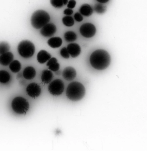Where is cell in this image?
Listing matches in <instances>:
<instances>
[{"label":"cell","instance_id":"5bb4252c","mask_svg":"<svg viewBox=\"0 0 147 151\" xmlns=\"http://www.w3.org/2000/svg\"><path fill=\"white\" fill-rule=\"evenodd\" d=\"M35 69L32 66L26 67L24 70L22 74L24 77L27 80H31L36 75Z\"/></svg>","mask_w":147,"mask_h":151},{"label":"cell","instance_id":"6da1fadb","mask_svg":"<svg viewBox=\"0 0 147 151\" xmlns=\"http://www.w3.org/2000/svg\"><path fill=\"white\" fill-rule=\"evenodd\" d=\"M111 61L110 56L106 50L98 49L94 51L90 58L91 66L98 70L106 69L110 65Z\"/></svg>","mask_w":147,"mask_h":151},{"label":"cell","instance_id":"d6986e66","mask_svg":"<svg viewBox=\"0 0 147 151\" xmlns=\"http://www.w3.org/2000/svg\"><path fill=\"white\" fill-rule=\"evenodd\" d=\"M9 68L13 73H16L20 70L21 65L19 61L15 60H13L9 64Z\"/></svg>","mask_w":147,"mask_h":151},{"label":"cell","instance_id":"d6a6232c","mask_svg":"<svg viewBox=\"0 0 147 151\" xmlns=\"http://www.w3.org/2000/svg\"><path fill=\"white\" fill-rule=\"evenodd\" d=\"M61 73V72L60 71L57 70L56 71V74L57 75H60Z\"/></svg>","mask_w":147,"mask_h":151},{"label":"cell","instance_id":"2e32d148","mask_svg":"<svg viewBox=\"0 0 147 151\" xmlns=\"http://www.w3.org/2000/svg\"><path fill=\"white\" fill-rule=\"evenodd\" d=\"M49 45L53 48H56L61 46L62 43V39L59 37H54L50 38L47 41Z\"/></svg>","mask_w":147,"mask_h":151},{"label":"cell","instance_id":"7402d4cb","mask_svg":"<svg viewBox=\"0 0 147 151\" xmlns=\"http://www.w3.org/2000/svg\"><path fill=\"white\" fill-rule=\"evenodd\" d=\"M10 46L8 43L6 42H0V55L9 51Z\"/></svg>","mask_w":147,"mask_h":151},{"label":"cell","instance_id":"7a4b0ae2","mask_svg":"<svg viewBox=\"0 0 147 151\" xmlns=\"http://www.w3.org/2000/svg\"><path fill=\"white\" fill-rule=\"evenodd\" d=\"M85 93V88L80 83L74 81L70 83L67 86L66 95L70 100L73 101L80 100L84 97Z\"/></svg>","mask_w":147,"mask_h":151},{"label":"cell","instance_id":"5b68a950","mask_svg":"<svg viewBox=\"0 0 147 151\" xmlns=\"http://www.w3.org/2000/svg\"><path fill=\"white\" fill-rule=\"evenodd\" d=\"M11 107L16 113L22 114H25L29 108V104L24 98L18 96L14 98L11 102Z\"/></svg>","mask_w":147,"mask_h":151},{"label":"cell","instance_id":"484cf974","mask_svg":"<svg viewBox=\"0 0 147 151\" xmlns=\"http://www.w3.org/2000/svg\"><path fill=\"white\" fill-rule=\"evenodd\" d=\"M60 54L61 56L67 59L69 58L70 54L66 47H64L61 50Z\"/></svg>","mask_w":147,"mask_h":151},{"label":"cell","instance_id":"1f68e13d","mask_svg":"<svg viewBox=\"0 0 147 151\" xmlns=\"http://www.w3.org/2000/svg\"><path fill=\"white\" fill-rule=\"evenodd\" d=\"M68 0H63V4L66 5L68 2Z\"/></svg>","mask_w":147,"mask_h":151},{"label":"cell","instance_id":"cb8c5ba5","mask_svg":"<svg viewBox=\"0 0 147 151\" xmlns=\"http://www.w3.org/2000/svg\"><path fill=\"white\" fill-rule=\"evenodd\" d=\"M94 10L98 13L101 14L104 13L106 10V7L102 3L97 4L94 6Z\"/></svg>","mask_w":147,"mask_h":151},{"label":"cell","instance_id":"4316f807","mask_svg":"<svg viewBox=\"0 0 147 151\" xmlns=\"http://www.w3.org/2000/svg\"><path fill=\"white\" fill-rule=\"evenodd\" d=\"M74 18L75 20L79 22L82 21L83 18L82 16L79 13L77 12L74 15Z\"/></svg>","mask_w":147,"mask_h":151},{"label":"cell","instance_id":"3957f363","mask_svg":"<svg viewBox=\"0 0 147 151\" xmlns=\"http://www.w3.org/2000/svg\"><path fill=\"white\" fill-rule=\"evenodd\" d=\"M50 20V16L47 12L43 10H38L32 14L31 22L34 28L38 29L42 28L47 24Z\"/></svg>","mask_w":147,"mask_h":151},{"label":"cell","instance_id":"ffe728a7","mask_svg":"<svg viewBox=\"0 0 147 151\" xmlns=\"http://www.w3.org/2000/svg\"><path fill=\"white\" fill-rule=\"evenodd\" d=\"M10 79V76L7 71L0 70V82L5 83L8 82Z\"/></svg>","mask_w":147,"mask_h":151},{"label":"cell","instance_id":"44dd1931","mask_svg":"<svg viewBox=\"0 0 147 151\" xmlns=\"http://www.w3.org/2000/svg\"><path fill=\"white\" fill-rule=\"evenodd\" d=\"M65 40L67 42H72L77 39L76 34L73 32L69 31L66 32L64 35Z\"/></svg>","mask_w":147,"mask_h":151},{"label":"cell","instance_id":"8fae6325","mask_svg":"<svg viewBox=\"0 0 147 151\" xmlns=\"http://www.w3.org/2000/svg\"><path fill=\"white\" fill-rule=\"evenodd\" d=\"M67 49L71 56L73 58L78 56L81 52L79 45L76 43H71L68 45Z\"/></svg>","mask_w":147,"mask_h":151},{"label":"cell","instance_id":"83f0119b","mask_svg":"<svg viewBox=\"0 0 147 151\" xmlns=\"http://www.w3.org/2000/svg\"><path fill=\"white\" fill-rule=\"evenodd\" d=\"M76 4V2L75 0H70L67 5L69 8L73 9L75 7Z\"/></svg>","mask_w":147,"mask_h":151},{"label":"cell","instance_id":"30bf717a","mask_svg":"<svg viewBox=\"0 0 147 151\" xmlns=\"http://www.w3.org/2000/svg\"><path fill=\"white\" fill-rule=\"evenodd\" d=\"M62 75L65 80L68 81H72L76 77V71L73 68L70 66L67 67L64 69Z\"/></svg>","mask_w":147,"mask_h":151},{"label":"cell","instance_id":"e0dca14e","mask_svg":"<svg viewBox=\"0 0 147 151\" xmlns=\"http://www.w3.org/2000/svg\"><path fill=\"white\" fill-rule=\"evenodd\" d=\"M47 65L49 69L54 72L58 70L60 68L59 64L57 59L54 57L51 58L48 60Z\"/></svg>","mask_w":147,"mask_h":151},{"label":"cell","instance_id":"f546056e","mask_svg":"<svg viewBox=\"0 0 147 151\" xmlns=\"http://www.w3.org/2000/svg\"><path fill=\"white\" fill-rule=\"evenodd\" d=\"M22 76H23L22 73H19L16 76V78L17 79H19L21 78Z\"/></svg>","mask_w":147,"mask_h":151},{"label":"cell","instance_id":"9a60e30c","mask_svg":"<svg viewBox=\"0 0 147 151\" xmlns=\"http://www.w3.org/2000/svg\"><path fill=\"white\" fill-rule=\"evenodd\" d=\"M53 77V73L50 70H44L42 72L41 79L42 81L44 83H48L51 81Z\"/></svg>","mask_w":147,"mask_h":151},{"label":"cell","instance_id":"7c38bea8","mask_svg":"<svg viewBox=\"0 0 147 151\" xmlns=\"http://www.w3.org/2000/svg\"><path fill=\"white\" fill-rule=\"evenodd\" d=\"M14 55L11 52H8L0 55V64L4 66H6L13 60Z\"/></svg>","mask_w":147,"mask_h":151},{"label":"cell","instance_id":"52a82bcc","mask_svg":"<svg viewBox=\"0 0 147 151\" xmlns=\"http://www.w3.org/2000/svg\"><path fill=\"white\" fill-rule=\"evenodd\" d=\"M81 35L86 38L93 36L95 34L96 29L95 26L90 23H86L82 24L80 28Z\"/></svg>","mask_w":147,"mask_h":151},{"label":"cell","instance_id":"f1b7e54d","mask_svg":"<svg viewBox=\"0 0 147 151\" xmlns=\"http://www.w3.org/2000/svg\"><path fill=\"white\" fill-rule=\"evenodd\" d=\"M73 13V10L70 8L65 9L63 12L64 14L67 15H70L72 14Z\"/></svg>","mask_w":147,"mask_h":151},{"label":"cell","instance_id":"8992f818","mask_svg":"<svg viewBox=\"0 0 147 151\" xmlns=\"http://www.w3.org/2000/svg\"><path fill=\"white\" fill-rule=\"evenodd\" d=\"M64 85L63 81L60 79H55L48 86V90L54 96H58L63 92Z\"/></svg>","mask_w":147,"mask_h":151},{"label":"cell","instance_id":"277c9868","mask_svg":"<svg viewBox=\"0 0 147 151\" xmlns=\"http://www.w3.org/2000/svg\"><path fill=\"white\" fill-rule=\"evenodd\" d=\"M35 47L30 41L24 40L20 42L17 46V51L19 55L24 58L32 57L34 54Z\"/></svg>","mask_w":147,"mask_h":151},{"label":"cell","instance_id":"ba28073f","mask_svg":"<svg viewBox=\"0 0 147 151\" xmlns=\"http://www.w3.org/2000/svg\"><path fill=\"white\" fill-rule=\"evenodd\" d=\"M41 91L40 86L35 83L29 84L26 88V92L27 94L33 98L38 97L40 95Z\"/></svg>","mask_w":147,"mask_h":151},{"label":"cell","instance_id":"d4e9b609","mask_svg":"<svg viewBox=\"0 0 147 151\" xmlns=\"http://www.w3.org/2000/svg\"><path fill=\"white\" fill-rule=\"evenodd\" d=\"M50 2L53 6L56 8H61L63 5V0H50Z\"/></svg>","mask_w":147,"mask_h":151},{"label":"cell","instance_id":"9c48e42d","mask_svg":"<svg viewBox=\"0 0 147 151\" xmlns=\"http://www.w3.org/2000/svg\"><path fill=\"white\" fill-rule=\"evenodd\" d=\"M56 31V27L54 24L48 23L41 28L40 32L43 36L49 37L54 35Z\"/></svg>","mask_w":147,"mask_h":151},{"label":"cell","instance_id":"4dcf8cb0","mask_svg":"<svg viewBox=\"0 0 147 151\" xmlns=\"http://www.w3.org/2000/svg\"><path fill=\"white\" fill-rule=\"evenodd\" d=\"M98 2L101 3H104L108 1L109 0H97Z\"/></svg>","mask_w":147,"mask_h":151},{"label":"cell","instance_id":"ac0fdd59","mask_svg":"<svg viewBox=\"0 0 147 151\" xmlns=\"http://www.w3.org/2000/svg\"><path fill=\"white\" fill-rule=\"evenodd\" d=\"M79 11L82 15L85 16H89L92 14L93 9L89 4H84L81 6Z\"/></svg>","mask_w":147,"mask_h":151},{"label":"cell","instance_id":"603a6c76","mask_svg":"<svg viewBox=\"0 0 147 151\" xmlns=\"http://www.w3.org/2000/svg\"><path fill=\"white\" fill-rule=\"evenodd\" d=\"M62 21L63 24L67 27L72 26L74 23L73 18L70 16H66L63 17L62 19Z\"/></svg>","mask_w":147,"mask_h":151},{"label":"cell","instance_id":"4fadbf2b","mask_svg":"<svg viewBox=\"0 0 147 151\" xmlns=\"http://www.w3.org/2000/svg\"><path fill=\"white\" fill-rule=\"evenodd\" d=\"M51 58L50 54L44 50L40 51L37 54V58L38 61L40 63H44Z\"/></svg>","mask_w":147,"mask_h":151}]
</instances>
